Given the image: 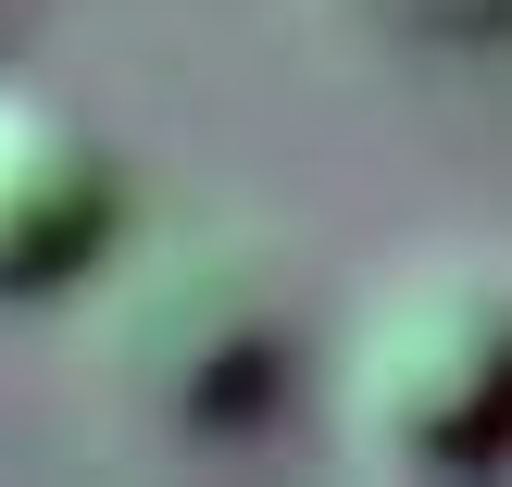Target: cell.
<instances>
[{"label":"cell","mask_w":512,"mask_h":487,"mask_svg":"<svg viewBox=\"0 0 512 487\" xmlns=\"http://www.w3.org/2000/svg\"><path fill=\"white\" fill-rule=\"evenodd\" d=\"M338 438L375 475H488L512 463V275L388 263L338 325Z\"/></svg>","instance_id":"1"},{"label":"cell","mask_w":512,"mask_h":487,"mask_svg":"<svg viewBox=\"0 0 512 487\" xmlns=\"http://www.w3.org/2000/svg\"><path fill=\"white\" fill-rule=\"evenodd\" d=\"M100 375H113L125 413L175 425V438H225L288 375V300L225 238L113 250L100 263Z\"/></svg>","instance_id":"2"},{"label":"cell","mask_w":512,"mask_h":487,"mask_svg":"<svg viewBox=\"0 0 512 487\" xmlns=\"http://www.w3.org/2000/svg\"><path fill=\"white\" fill-rule=\"evenodd\" d=\"M125 238V175L75 100L0 75V300L88 288Z\"/></svg>","instance_id":"3"}]
</instances>
